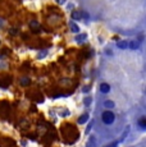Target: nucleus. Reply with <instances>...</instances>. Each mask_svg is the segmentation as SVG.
<instances>
[{
    "instance_id": "obj_5",
    "label": "nucleus",
    "mask_w": 146,
    "mask_h": 147,
    "mask_svg": "<svg viewBox=\"0 0 146 147\" xmlns=\"http://www.w3.org/2000/svg\"><path fill=\"white\" fill-rule=\"evenodd\" d=\"M19 83H21V86H29L31 85V79H29L28 77H23V78H21V81H19Z\"/></svg>"
},
{
    "instance_id": "obj_11",
    "label": "nucleus",
    "mask_w": 146,
    "mask_h": 147,
    "mask_svg": "<svg viewBox=\"0 0 146 147\" xmlns=\"http://www.w3.org/2000/svg\"><path fill=\"white\" fill-rule=\"evenodd\" d=\"M71 31L74 32V33H78V32H80V27H78L76 23H71Z\"/></svg>"
},
{
    "instance_id": "obj_17",
    "label": "nucleus",
    "mask_w": 146,
    "mask_h": 147,
    "mask_svg": "<svg viewBox=\"0 0 146 147\" xmlns=\"http://www.w3.org/2000/svg\"><path fill=\"white\" fill-rule=\"evenodd\" d=\"M9 33H10V35H17V33H18V29L13 27V28L9 29Z\"/></svg>"
},
{
    "instance_id": "obj_13",
    "label": "nucleus",
    "mask_w": 146,
    "mask_h": 147,
    "mask_svg": "<svg viewBox=\"0 0 146 147\" xmlns=\"http://www.w3.org/2000/svg\"><path fill=\"white\" fill-rule=\"evenodd\" d=\"M86 147H96V143H95V139H94V137H91V138H90V141L87 142Z\"/></svg>"
},
{
    "instance_id": "obj_9",
    "label": "nucleus",
    "mask_w": 146,
    "mask_h": 147,
    "mask_svg": "<svg viewBox=\"0 0 146 147\" xmlns=\"http://www.w3.org/2000/svg\"><path fill=\"white\" fill-rule=\"evenodd\" d=\"M104 106H105L106 109H113V107L115 106V104L113 103L112 100H106V101H104Z\"/></svg>"
},
{
    "instance_id": "obj_4",
    "label": "nucleus",
    "mask_w": 146,
    "mask_h": 147,
    "mask_svg": "<svg viewBox=\"0 0 146 147\" xmlns=\"http://www.w3.org/2000/svg\"><path fill=\"white\" fill-rule=\"evenodd\" d=\"M137 124H138V127H140L141 129H146V117L140 118L138 122H137Z\"/></svg>"
},
{
    "instance_id": "obj_19",
    "label": "nucleus",
    "mask_w": 146,
    "mask_h": 147,
    "mask_svg": "<svg viewBox=\"0 0 146 147\" xmlns=\"http://www.w3.org/2000/svg\"><path fill=\"white\" fill-rule=\"evenodd\" d=\"M83 103H85V105H90V104H91V99H90V97H87V99H85V101H83Z\"/></svg>"
},
{
    "instance_id": "obj_22",
    "label": "nucleus",
    "mask_w": 146,
    "mask_h": 147,
    "mask_svg": "<svg viewBox=\"0 0 146 147\" xmlns=\"http://www.w3.org/2000/svg\"><path fill=\"white\" fill-rule=\"evenodd\" d=\"M65 1H67V0H57V3H58V4H64Z\"/></svg>"
},
{
    "instance_id": "obj_1",
    "label": "nucleus",
    "mask_w": 146,
    "mask_h": 147,
    "mask_svg": "<svg viewBox=\"0 0 146 147\" xmlns=\"http://www.w3.org/2000/svg\"><path fill=\"white\" fill-rule=\"evenodd\" d=\"M101 120L104 124H113L114 123V120H115V115H114V113L113 111H110V110H105L104 113L101 114Z\"/></svg>"
},
{
    "instance_id": "obj_23",
    "label": "nucleus",
    "mask_w": 146,
    "mask_h": 147,
    "mask_svg": "<svg viewBox=\"0 0 146 147\" xmlns=\"http://www.w3.org/2000/svg\"><path fill=\"white\" fill-rule=\"evenodd\" d=\"M88 91H90V90H88V87H85V88H83V92H88Z\"/></svg>"
},
{
    "instance_id": "obj_6",
    "label": "nucleus",
    "mask_w": 146,
    "mask_h": 147,
    "mask_svg": "<svg viewBox=\"0 0 146 147\" xmlns=\"http://www.w3.org/2000/svg\"><path fill=\"white\" fill-rule=\"evenodd\" d=\"M117 46H118V49H120V50H126L128 47V42L127 41H118Z\"/></svg>"
},
{
    "instance_id": "obj_15",
    "label": "nucleus",
    "mask_w": 146,
    "mask_h": 147,
    "mask_svg": "<svg viewBox=\"0 0 146 147\" xmlns=\"http://www.w3.org/2000/svg\"><path fill=\"white\" fill-rule=\"evenodd\" d=\"M80 13H81V19H82V18H83V19H87V18H88V13L83 12V10H82V12H80Z\"/></svg>"
},
{
    "instance_id": "obj_2",
    "label": "nucleus",
    "mask_w": 146,
    "mask_h": 147,
    "mask_svg": "<svg viewBox=\"0 0 146 147\" xmlns=\"http://www.w3.org/2000/svg\"><path fill=\"white\" fill-rule=\"evenodd\" d=\"M29 27H31V29H32L35 33H39V32H40V24H39L37 21H31V22H29Z\"/></svg>"
},
{
    "instance_id": "obj_10",
    "label": "nucleus",
    "mask_w": 146,
    "mask_h": 147,
    "mask_svg": "<svg viewBox=\"0 0 146 147\" xmlns=\"http://www.w3.org/2000/svg\"><path fill=\"white\" fill-rule=\"evenodd\" d=\"M9 83H10V79H0V87L3 88H7L8 86H9Z\"/></svg>"
},
{
    "instance_id": "obj_8",
    "label": "nucleus",
    "mask_w": 146,
    "mask_h": 147,
    "mask_svg": "<svg viewBox=\"0 0 146 147\" xmlns=\"http://www.w3.org/2000/svg\"><path fill=\"white\" fill-rule=\"evenodd\" d=\"M128 49H131V50H137V49H138V42H137V41H130V42H128Z\"/></svg>"
},
{
    "instance_id": "obj_18",
    "label": "nucleus",
    "mask_w": 146,
    "mask_h": 147,
    "mask_svg": "<svg viewBox=\"0 0 146 147\" xmlns=\"http://www.w3.org/2000/svg\"><path fill=\"white\" fill-rule=\"evenodd\" d=\"M4 26H5V21H4L3 18H0V29L3 28Z\"/></svg>"
},
{
    "instance_id": "obj_21",
    "label": "nucleus",
    "mask_w": 146,
    "mask_h": 147,
    "mask_svg": "<svg viewBox=\"0 0 146 147\" xmlns=\"http://www.w3.org/2000/svg\"><path fill=\"white\" fill-rule=\"evenodd\" d=\"M108 147H118V142H113V143H110Z\"/></svg>"
},
{
    "instance_id": "obj_12",
    "label": "nucleus",
    "mask_w": 146,
    "mask_h": 147,
    "mask_svg": "<svg viewBox=\"0 0 146 147\" xmlns=\"http://www.w3.org/2000/svg\"><path fill=\"white\" fill-rule=\"evenodd\" d=\"M72 18L74 19V21H78V19H81V13L74 10V12L72 13Z\"/></svg>"
},
{
    "instance_id": "obj_3",
    "label": "nucleus",
    "mask_w": 146,
    "mask_h": 147,
    "mask_svg": "<svg viewBox=\"0 0 146 147\" xmlns=\"http://www.w3.org/2000/svg\"><path fill=\"white\" fill-rule=\"evenodd\" d=\"M99 90H100V92L101 93H109L110 92V85H108V83H101L100 85V87H99Z\"/></svg>"
},
{
    "instance_id": "obj_7",
    "label": "nucleus",
    "mask_w": 146,
    "mask_h": 147,
    "mask_svg": "<svg viewBox=\"0 0 146 147\" xmlns=\"http://www.w3.org/2000/svg\"><path fill=\"white\" fill-rule=\"evenodd\" d=\"M88 114L86 113V114H83V115H81V117L78 118V124H85L86 122L88 120Z\"/></svg>"
},
{
    "instance_id": "obj_16",
    "label": "nucleus",
    "mask_w": 146,
    "mask_h": 147,
    "mask_svg": "<svg viewBox=\"0 0 146 147\" xmlns=\"http://www.w3.org/2000/svg\"><path fill=\"white\" fill-rule=\"evenodd\" d=\"M46 54H47V51H46V50H42V51L39 54V59H42L45 55H46Z\"/></svg>"
},
{
    "instance_id": "obj_20",
    "label": "nucleus",
    "mask_w": 146,
    "mask_h": 147,
    "mask_svg": "<svg viewBox=\"0 0 146 147\" xmlns=\"http://www.w3.org/2000/svg\"><path fill=\"white\" fill-rule=\"evenodd\" d=\"M91 128H92V122H90V124H88V127H87V129H86V132H90L91 131Z\"/></svg>"
},
{
    "instance_id": "obj_14",
    "label": "nucleus",
    "mask_w": 146,
    "mask_h": 147,
    "mask_svg": "<svg viewBox=\"0 0 146 147\" xmlns=\"http://www.w3.org/2000/svg\"><path fill=\"white\" fill-rule=\"evenodd\" d=\"M86 37H87L86 35H80V36H77V37H76V40H77L78 42H82V41H85V39H86Z\"/></svg>"
}]
</instances>
